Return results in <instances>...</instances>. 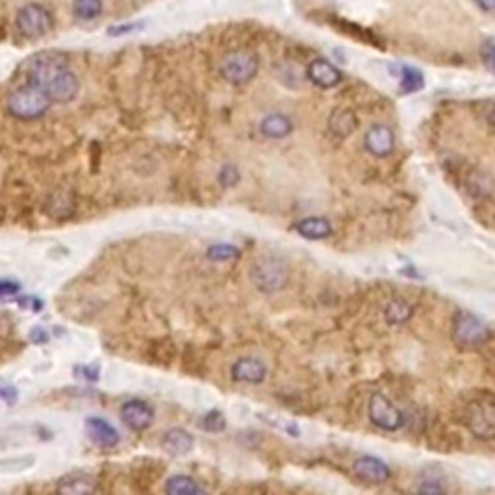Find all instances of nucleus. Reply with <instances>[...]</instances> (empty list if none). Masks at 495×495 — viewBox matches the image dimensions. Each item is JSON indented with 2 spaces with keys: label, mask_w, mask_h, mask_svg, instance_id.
Listing matches in <instances>:
<instances>
[{
  "label": "nucleus",
  "mask_w": 495,
  "mask_h": 495,
  "mask_svg": "<svg viewBox=\"0 0 495 495\" xmlns=\"http://www.w3.org/2000/svg\"><path fill=\"white\" fill-rule=\"evenodd\" d=\"M27 82L41 87L54 105L72 102L79 93V79L68 68L66 56L59 52H43L29 62Z\"/></svg>",
  "instance_id": "obj_1"
},
{
  "label": "nucleus",
  "mask_w": 495,
  "mask_h": 495,
  "mask_svg": "<svg viewBox=\"0 0 495 495\" xmlns=\"http://www.w3.org/2000/svg\"><path fill=\"white\" fill-rule=\"evenodd\" d=\"M250 279L257 291L264 294H277L281 292L291 279V271L287 261L279 256L267 254L257 257L250 267Z\"/></svg>",
  "instance_id": "obj_2"
},
{
  "label": "nucleus",
  "mask_w": 495,
  "mask_h": 495,
  "mask_svg": "<svg viewBox=\"0 0 495 495\" xmlns=\"http://www.w3.org/2000/svg\"><path fill=\"white\" fill-rule=\"evenodd\" d=\"M52 101L49 99V95L45 93L41 87L33 86L27 82L26 86L14 89L8 97L6 109L8 112L17 120H37L47 114V111L51 109Z\"/></svg>",
  "instance_id": "obj_3"
},
{
  "label": "nucleus",
  "mask_w": 495,
  "mask_h": 495,
  "mask_svg": "<svg viewBox=\"0 0 495 495\" xmlns=\"http://www.w3.org/2000/svg\"><path fill=\"white\" fill-rule=\"evenodd\" d=\"M492 337V331L480 317H476L470 312H457L452 319V341L461 349H478L486 344Z\"/></svg>",
  "instance_id": "obj_4"
},
{
  "label": "nucleus",
  "mask_w": 495,
  "mask_h": 495,
  "mask_svg": "<svg viewBox=\"0 0 495 495\" xmlns=\"http://www.w3.org/2000/svg\"><path fill=\"white\" fill-rule=\"evenodd\" d=\"M257 70H259V59L246 49L229 51L221 62L222 77L232 86L250 84L257 76Z\"/></svg>",
  "instance_id": "obj_5"
},
{
  "label": "nucleus",
  "mask_w": 495,
  "mask_h": 495,
  "mask_svg": "<svg viewBox=\"0 0 495 495\" xmlns=\"http://www.w3.org/2000/svg\"><path fill=\"white\" fill-rule=\"evenodd\" d=\"M52 26H54L52 14L45 8L43 4L29 2V4H24L22 8L17 10V31L24 37H27V39H41L45 35L51 33Z\"/></svg>",
  "instance_id": "obj_6"
},
{
  "label": "nucleus",
  "mask_w": 495,
  "mask_h": 495,
  "mask_svg": "<svg viewBox=\"0 0 495 495\" xmlns=\"http://www.w3.org/2000/svg\"><path fill=\"white\" fill-rule=\"evenodd\" d=\"M464 422L469 429L478 439L495 437V402L474 401L464 410Z\"/></svg>",
  "instance_id": "obj_7"
},
{
  "label": "nucleus",
  "mask_w": 495,
  "mask_h": 495,
  "mask_svg": "<svg viewBox=\"0 0 495 495\" xmlns=\"http://www.w3.org/2000/svg\"><path fill=\"white\" fill-rule=\"evenodd\" d=\"M367 416L374 426L383 429V432H397L404 424V416H402L401 410L381 393H374L370 397Z\"/></svg>",
  "instance_id": "obj_8"
},
{
  "label": "nucleus",
  "mask_w": 495,
  "mask_h": 495,
  "mask_svg": "<svg viewBox=\"0 0 495 495\" xmlns=\"http://www.w3.org/2000/svg\"><path fill=\"white\" fill-rule=\"evenodd\" d=\"M120 418L132 432H146L153 424L155 410L142 399H130L120 406Z\"/></svg>",
  "instance_id": "obj_9"
},
{
  "label": "nucleus",
  "mask_w": 495,
  "mask_h": 495,
  "mask_svg": "<svg viewBox=\"0 0 495 495\" xmlns=\"http://www.w3.org/2000/svg\"><path fill=\"white\" fill-rule=\"evenodd\" d=\"M364 147L374 157H389L395 151V134L393 130L385 124H374L364 136Z\"/></svg>",
  "instance_id": "obj_10"
},
{
  "label": "nucleus",
  "mask_w": 495,
  "mask_h": 495,
  "mask_svg": "<svg viewBox=\"0 0 495 495\" xmlns=\"http://www.w3.org/2000/svg\"><path fill=\"white\" fill-rule=\"evenodd\" d=\"M307 79L321 89H333L342 82L341 70L327 59H314L307 64Z\"/></svg>",
  "instance_id": "obj_11"
},
{
  "label": "nucleus",
  "mask_w": 495,
  "mask_h": 495,
  "mask_svg": "<svg viewBox=\"0 0 495 495\" xmlns=\"http://www.w3.org/2000/svg\"><path fill=\"white\" fill-rule=\"evenodd\" d=\"M86 432L89 439L101 449H114L120 443V434L111 422L99 416H89L86 420Z\"/></svg>",
  "instance_id": "obj_12"
},
{
  "label": "nucleus",
  "mask_w": 495,
  "mask_h": 495,
  "mask_svg": "<svg viewBox=\"0 0 495 495\" xmlns=\"http://www.w3.org/2000/svg\"><path fill=\"white\" fill-rule=\"evenodd\" d=\"M231 376L236 383L259 385L267 377V366L259 358H240L231 367Z\"/></svg>",
  "instance_id": "obj_13"
},
{
  "label": "nucleus",
  "mask_w": 495,
  "mask_h": 495,
  "mask_svg": "<svg viewBox=\"0 0 495 495\" xmlns=\"http://www.w3.org/2000/svg\"><path fill=\"white\" fill-rule=\"evenodd\" d=\"M352 472L356 474V478L366 482V484H385L391 478V470L387 469V464L376 457H367V455L354 461Z\"/></svg>",
  "instance_id": "obj_14"
},
{
  "label": "nucleus",
  "mask_w": 495,
  "mask_h": 495,
  "mask_svg": "<svg viewBox=\"0 0 495 495\" xmlns=\"http://www.w3.org/2000/svg\"><path fill=\"white\" fill-rule=\"evenodd\" d=\"M194 436L184 427H171L161 439V445L165 451L172 457H184L194 449Z\"/></svg>",
  "instance_id": "obj_15"
},
{
  "label": "nucleus",
  "mask_w": 495,
  "mask_h": 495,
  "mask_svg": "<svg viewBox=\"0 0 495 495\" xmlns=\"http://www.w3.org/2000/svg\"><path fill=\"white\" fill-rule=\"evenodd\" d=\"M97 486H95V480L87 474H82V472H72V474H66L59 480L56 484V492L59 494H66V495H86V494H93Z\"/></svg>",
  "instance_id": "obj_16"
},
{
  "label": "nucleus",
  "mask_w": 495,
  "mask_h": 495,
  "mask_svg": "<svg viewBox=\"0 0 495 495\" xmlns=\"http://www.w3.org/2000/svg\"><path fill=\"white\" fill-rule=\"evenodd\" d=\"M294 124L287 114L281 112H273V114H267L261 122H259V132L261 136L269 137V139H282V137L291 136Z\"/></svg>",
  "instance_id": "obj_17"
},
{
  "label": "nucleus",
  "mask_w": 495,
  "mask_h": 495,
  "mask_svg": "<svg viewBox=\"0 0 495 495\" xmlns=\"http://www.w3.org/2000/svg\"><path fill=\"white\" fill-rule=\"evenodd\" d=\"M294 231L307 240H323L333 234V224L325 217H306L294 224Z\"/></svg>",
  "instance_id": "obj_18"
},
{
  "label": "nucleus",
  "mask_w": 495,
  "mask_h": 495,
  "mask_svg": "<svg viewBox=\"0 0 495 495\" xmlns=\"http://www.w3.org/2000/svg\"><path fill=\"white\" fill-rule=\"evenodd\" d=\"M358 128V116L352 109H335L329 116V132L335 137H349L354 130Z\"/></svg>",
  "instance_id": "obj_19"
},
{
  "label": "nucleus",
  "mask_w": 495,
  "mask_h": 495,
  "mask_svg": "<svg viewBox=\"0 0 495 495\" xmlns=\"http://www.w3.org/2000/svg\"><path fill=\"white\" fill-rule=\"evenodd\" d=\"M74 209H76V197L72 194V190H56L47 201V213L56 219H66L74 213Z\"/></svg>",
  "instance_id": "obj_20"
},
{
  "label": "nucleus",
  "mask_w": 495,
  "mask_h": 495,
  "mask_svg": "<svg viewBox=\"0 0 495 495\" xmlns=\"http://www.w3.org/2000/svg\"><path fill=\"white\" fill-rule=\"evenodd\" d=\"M165 492L169 495H199L204 494L205 489L192 476L178 474V476H171L165 482Z\"/></svg>",
  "instance_id": "obj_21"
},
{
  "label": "nucleus",
  "mask_w": 495,
  "mask_h": 495,
  "mask_svg": "<svg viewBox=\"0 0 495 495\" xmlns=\"http://www.w3.org/2000/svg\"><path fill=\"white\" fill-rule=\"evenodd\" d=\"M72 14L79 22H93L102 14V0H72Z\"/></svg>",
  "instance_id": "obj_22"
},
{
  "label": "nucleus",
  "mask_w": 495,
  "mask_h": 495,
  "mask_svg": "<svg viewBox=\"0 0 495 495\" xmlns=\"http://www.w3.org/2000/svg\"><path fill=\"white\" fill-rule=\"evenodd\" d=\"M412 306L406 300H391L385 306V321L389 325H402L412 317Z\"/></svg>",
  "instance_id": "obj_23"
},
{
  "label": "nucleus",
  "mask_w": 495,
  "mask_h": 495,
  "mask_svg": "<svg viewBox=\"0 0 495 495\" xmlns=\"http://www.w3.org/2000/svg\"><path fill=\"white\" fill-rule=\"evenodd\" d=\"M424 87V74L418 68L412 66H402L401 72V91L402 95L416 93Z\"/></svg>",
  "instance_id": "obj_24"
},
{
  "label": "nucleus",
  "mask_w": 495,
  "mask_h": 495,
  "mask_svg": "<svg viewBox=\"0 0 495 495\" xmlns=\"http://www.w3.org/2000/svg\"><path fill=\"white\" fill-rule=\"evenodd\" d=\"M445 489H447V487H445L443 484V476H439L437 470H424L418 492H422V494H443Z\"/></svg>",
  "instance_id": "obj_25"
},
{
  "label": "nucleus",
  "mask_w": 495,
  "mask_h": 495,
  "mask_svg": "<svg viewBox=\"0 0 495 495\" xmlns=\"http://www.w3.org/2000/svg\"><path fill=\"white\" fill-rule=\"evenodd\" d=\"M242 256L238 247L232 244H213L207 247V257L211 261H234Z\"/></svg>",
  "instance_id": "obj_26"
},
{
  "label": "nucleus",
  "mask_w": 495,
  "mask_h": 495,
  "mask_svg": "<svg viewBox=\"0 0 495 495\" xmlns=\"http://www.w3.org/2000/svg\"><path fill=\"white\" fill-rule=\"evenodd\" d=\"M199 426H201V429H205V432H209V434H221L222 429L227 427V420H224V416H222L219 410H211V412H207L204 418H201Z\"/></svg>",
  "instance_id": "obj_27"
},
{
  "label": "nucleus",
  "mask_w": 495,
  "mask_h": 495,
  "mask_svg": "<svg viewBox=\"0 0 495 495\" xmlns=\"http://www.w3.org/2000/svg\"><path fill=\"white\" fill-rule=\"evenodd\" d=\"M480 59L489 74L495 76V39H486L480 47Z\"/></svg>",
  "instance_id": "obj_28"
},
{
  "label": "nucleus",
  "mask_w": 495,
  "mask_h": 495,
  "mask_svg": "<svg viewBox=\"0 0 495 495\" xmlns=\"http://www.w3.org/2000/svg\"><path fill=\"white\" fill-rule=\"evenodd\" d=\"M20 291H22V284H20L17 281H14V279H6V277L0 279V300L14 298V296L20 294Z\"/></svg>",
  "instance_id": "obj_29"
},
{
  "label": "nucleus",
  "mask_w": 495,
  "mask_h": 495,
  "mask_svg": "<svg viewBox=\"0 0 495 495\" xmlns=\"http://www.w3.org/2000/svg\"><path fill=\"white\" fill-rule=\"evenodd\" d=\"M219 182H221L222 186H227V188H232V186H236L240 180V172L236 171V167H232V165H227V167H222L221 172H219Z\"/></svg>",
  "instance_id": "obj_30"
},
{
  "label": "nucleus",
  "mask_w": 495,
  "mask_h": 495,
  "mask_svg": "<svg viewBox=\"0 0 495 495\" xmlns=\"http://www.w3.org/2000/svg\"><path fill=\"white\" fill-rule=\"evenodd\" d=\"M0 399L6 404H16L17 402V389L8 381L0 379Z\"/></svg>",
  "instance_id": "obj_31"
},
{
  "label": "nucleus",
  "mask_w": 495,
  "mask_h": 495,
  "mask_svg": "<svg viewBox=\"0 0 495 495\" xmlns=\"http://www.w3.org/2000/svg\"><path fill=\"white\" fill-rule=\"evenodd\" d=\"M76 376L84 377L86 381H97L99 379V367L95 366H77Z\"/></svg>",
  "instance_id": "obj_32"
},
{
  "label": "nucleus",
  "mask_w": 495,
  "mask_h": 495,
  "mask_svg": "<svg viewBox=\"0 0 495 495\" xmlns=\"http://www.w3.org/2000/svg\"><path fill=\"white\" fill-rule=\"evenodd\" d=\"M144 24H126V26H114L109 27V35H126V33H134L137 29H142Z\"/></svg>",
  "instance_id": "obj_33"
},
{
  "label": "nucleus",
  "mask_w": 495,
  "mask_h": 495,
  "mask_svg": "<svg viewBox=\"0 0 495 495\" xmlns=\"http://www.w3.org/2000/svg\"><path fill=\"white\" fill-rule=\"evenodd\" d=\"M17 304L24 307H29L31 312H41V307H43V302L39 298H35V296H26V298H17Z\"/></svg>",
  "instance_id": "obj_34"
},
{
  "label": "nucleus",
  "mask_w": 495,
  "mask_h": 495,
  "mask_svg": "<svg viewBox=\"0 0 495 495\" xmlns=\"http://www.w3.org/2000/svg\"><path fill=\"white\" fill-rule=\"evenodd\" d=\"M29 341H33L35 344H45V342H49V333L45 331L43 327H33L31 329V333H29Z\"/></svg>",
  "instance_id": "obj_35"
},
{
  "label": "nucleus",
  "mask_w": 495,
  "mask_h": 495,
  "mask_svg": "<svg viewBox=\"0 0 495 495\" xmlns=\"http://www.w3.org/2000/svg\"><path fill=\"white\" fill-rule=\"evenodd\" d=\"M474 4L484 12H495V0H474Z\"/></svg>",
  "instance_id": "obj_36"
}]
</instances>
